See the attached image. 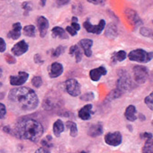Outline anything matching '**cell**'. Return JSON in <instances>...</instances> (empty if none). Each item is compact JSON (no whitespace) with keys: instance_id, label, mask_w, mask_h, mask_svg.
Returning <instances> with one entry per match:
<instances>
[{"instance_id":"cell-1","label":"cell","mask_w":153,"mask_h":153,"mask_svg":"<svg viewBox=\"0 0 153 153\" xmlns=\"http://www.w3.org/2000/svg\"><path fill=\"white\" fill-rule=\"evenodd\" d=\"M9 99L25 111H33L39 105V98L36 93L33 89L25 87L10 90Z\"/></svg>"},{"instance_id":"cell-2","label":"cell","mask_w":153,"mask_h":153,"mask_svg":"<svg viewBox=\"0 0 153 153\" xmlns=\"http://www.w3.org/2000/svg\"><path fill=\"white\" fill-rule=\"evenodd\" d=\"M15 132L20 139L37 141L43 134V127L41 123L34 119L24 118L16 123Z\"/></svg>"},{"instance_id":"cell-3","label":"cell","mask_w":153,"mask_h":153,"mask_svg":"<svg viewBox=\"0 0 153 153\" xmlns=\"http://www.w3.org/2000/svg\"><path fill=\"white\" fill-rule=\"evenodd\" d=\"M134 88L135 85L129 73L125 70H121L119 72V78L117 79V88L123 92L132 90Z\"/></svg>"},{"instance_id":"cell-4","label":"cell","mask_w":153,"mask_h":153,"mask_svg":"<svg viewBox=\"0 0 153 153\" xmlns=\"http://www.w3.org/2000/svg\"><path fill=\"white\" fill-rule=\"evenodd\" d=\"M127 57L131 61L140 62V63H148L153 59V52L152 51H146L142 49H137L131 51Z\"/></svg>"},{"instance_id":"cell-5","label":"cell","mask_w":153,"mask_h":153,"mask_svg":"<svg viewBox=\"0 0 153 153\" xmlns=\"http://www.w3.org/2000/svg\"><path fill=\"white\" fill-rule=\"evenodd\" d=\"M134 80L137 84H143L146 82L149 76V70L146 67L141 65H136L132 68Z\"/></svg>"},{"instance_id":"cell-6","label":"cell","mask_w":153,"mask_h":153,"mask_svg":"<svg viewBox=\"0 0 153 153\" xmlns=\"http://www.w3.org/2000/svg\"><path fill=\"white\" fill-rule=\"evenodd\" d=\"M65 90L71 97H76L81 94V86L75 79H69L65 82Z\"/></svg>"},{"instance_id":"cell-7","label":"cell","mask_w":153,"mask_h":153,"mask_svg":"<svg viewBox=\"0 0 153 153\" xmlns=\"http://www.w3.org/2000/svg\"><path fill=\"white\" fill-rule=\"evenodd\" d=\"M106 24L105 21L104 19H101L98 23V25H94L90 23L89 20H87L83 23V27L85 28V30L89 33H94V34H100L102 33V32L104 31V29L105 28Z\"/></svg>"},{"instance_id":"cell-8","label":"cell","mask_w":153,"mask_h":153,"mask_svg":"<svg viewBox=\"0 0 153 153\" xmlns=\"http://www.w3.org/2000/svg\"><path fill=\"white\" fill-rule=\"evenodd\" d=\"M126 19L128 20V22L132 25L134 27H138V26H141L142 25V20L140 19V17L139 16V15L137 14V12L131 8H126L123 12Z\"/></svg>"},{"instance_id":"cell-9","label":"cell","mask_w":153,"mask_h":153,"mask_svg":"<svg viewBox=\"0 0 153 153\" xmlns=\"http://www.w3.org/2000/svg\"><path fill=\"white\" fill-rule=\"evenodd\" d=\"M123 137L120 131H114V132H108L105 136V141L106 144L110 146H119L122 143Z\"/></svg>"},{"instance_id":"cell-10","label":"cell","mask_w":153,"mask_h":153,"mask_svg":"<svg viewBox=\"0 0 153 153\" xmlns=\"http://www.w3.org/2000/svg\"><path fill=\"white\" fill-rule=\"evenodd\" d=\"M28 78H29V74L27 72L20 71L17 76H10L9 81L12 86L19 87L25 84L28 80Z\"/></svg>"},{"instance_id":"cell-11","label":"cell","mask_w":153,"mask_h":153,"mask_svg":"<svg viewBox=\"0 0 153 153\" xmlns=\"http://www.w3.org/2000/svg\"><path fill=\"white\" fill-rule=\"evenodd\" d=\"M37 26H38V30H39V33H40V36L42 38H44L48 33V29H49V26H50V24H49V21L48 19L45 17V16H39L37 18Z\"/></svg>"},{"instance_id":"cell-12","label":"cell","mask_w":153,"mask_h":153,"mask_svg":"<svg viewBox=\"0 0 153 153\" xmlns=\"http://www.w3.org/2000/svg\"><path fill=\"white\" fill-rule=\"evenodd\" d=\"M107 73V70L105 68V67L104 66H100L97 68H93L89 71V76L92 81H98L103 76L106 75Z\"/></svg>"},{"instance_id":"cell-13","label":"cell","mask_w":153,"mask_h":153,"mask_svg":"<svg viewBox=\"0 0 153 153\" xmlns=\"http://www.w3.org/2000/svg\"><path fill=\"white\" fill-rule=\"evenodd\" d=\"M93 41L91 39H82L79 42V46L80 47V49L83 50L84 54L87 57H91L92 56V46H93Z\"/></svg>"},{"instance_id":"cell-14","label":"cell","mask_w":153,"mask_h":153,"mask_svg":"<svg viewBox=\"0 0 153 153\" xmlns=\"http://www.w3.org/2000/svg\"><path fill=\"white\" fill-rule=\"evenodd\" d=\"M28 49H29V45L26 43V42L20 41L16 44H15L14 47L12 48V53L15 56H21L25 54L28 51Z\"/></svg>"},{"instance_id":"cell-15","label":"cell","mask_w":153,"mask_h":153,"mask_svg":"<svg viewBox=\"0 0 153 153\" xmlns=\"http://www.w3.org/2000/svg\"><path fill=\"white\" fill-rule=\"evenodd\" d=\"M63 70H64V68H63L62 64H60L59 62H53L51 65L50 71H49L50 78H51V79L58 78V76H59L63 73Z\"/></svg>"},{"instance_id":"cell-16","label":"cell","mask_w":153,"mask_h":153,"mask_svg":"<svg viewBox=\"0 0 153 153\" xmlns=\"http://www.w3.org/2000/svg\"><path fill=\"white\" fill-rule=\"evenodd\" d=\"M92 105L88 104L84 105L79 111V117L83 121H88L91 118V115L93 114L92 112Z\"/></svg>"},{"instance_id":"cell-17","label":"cell","mask_w":153,"mask_h":153,"mask_svg":"<svg viewBox=\"0 0 153 153\" xmlns=\"http://www.w3.org/2000/svg\"><path fill=\"white\" fill-rule=\"evenodd\" d=\"M103 124L101 123H97L92 124L88 129V135L91 137H98L103 134Z\"/></svg>"},{"instance_id":"cell-18","label":"cell","mask_w":153,"mask_h":153,"mask_svg":"<svg viewBox=\"0 0 153 153\" xmlns=\"http://www.w3.org/2000/svg\"><path fill=\"white\" fill-rule=\"evenodd\" d=\"M105 35L106 38L110 39V40H114L117 37L118 35V29L117 26L114 24H109L106 28H105Z\"/></svg>"},{"instance_id":"cell-19","label":"cell","mask_w":153,"mask_h":153,"mask_svg":"<svg viewBox=\"0 0 153 153\" xmlns=\"http://www.w3.org/2000/svg\"><path fill=\"white\" fill-rule=\"evenodd\" d=\"M21 31H22V25L20 23H16L13 25V29L8 33L7 37L13 40H17L21 36Z\"/></svg>"},{"instance_id":"cell-20","label":"cell","mask_w":153,"mask_h":153,"mask_svg":"<svg viewBox=\"0 0 153 153\" xmlns=\"http://www.w3.org/2000/svg\"><path fill=\"white\" fill-rule=\"evenodd\" d=\"M69 54L71 56H74L75 57V59H76V62L79 63L82 60V52H81V49L80 47L78 45V44H75V45H72L70 48H69Z\"/></svg>"},{"instance_id":"cell-21","label":"cell","mask_w":153,"mask_h":153,"mask_svg":"<svg viewBox=\"0 0 153 153\" xmlns=\"http://www.w3.org/2000/svg\"><path fill=\"white\" fill-rule=\"evenodd\" d=\"M51 35L53 38H59V39H62V40H67L68 39V33L67 32L59 27V26H55L52 28L51 30Z\"/></svg>"},{"instance_id":"cell-22","label":"cell","mask_w":153,"mask_h":153,"mask_svg":"<svg viewBox=\"0 0 153 153\" xmlns=\"http://www.w3.org/2000/svg\"><path fill=\"white\" fill-rule=\"evenodd\" d=\"M137 111H136V107L132 105H130L126 109H125V118L130 121V122H134L135 120H137V114H136Z\"/></svg>"},{"instance_id":"cell-23","label":"cell","mask_w":153,"mask_h":153,"mask_svg":"<svg viewBox=\"0 0 153 153\" xmlns=\"http://www.w3.org/2000/svg\"><path fill=\"white\" fill-rule=\"evenodd\" d=\"M64 129H65V125L61 120H57L53 123L52 130H53V133L55 134L56 137H59V135L64 131Z\"/></svg>"},{"instance_id":"cell-24","label":"cell","mask_w":153,"mask_h":153,"mask_svg":"<svg viewBox=\"0 0 153 153\" xmlns=\"http://www.w3.org/2000/svg\"><path fill=\"white\" fill-rule=\"evenodd\" d=\"M126 58H127V53L124 51H119L117 52H114L112 55V61L121 62V61H123Z\"/></svg>"},{"instance_id":"cell-25","label":"cell","mask_w":153,"mask_h":153,"mask_svg":"<svg viewBox=\"0 0 153 153\" xmlns=\"http://www.w3.org/2000/svg\"><path fill=\"white\" fill-rule=\"evenodd\" d=\"M66 126H67V128L69 129L70 136L76 137V135H78V126H76V123H74L72 121H67Z\"/></svg>"},{"instance_id":"cell-26","label":"cell","mask_w":153,"mask_h":153,"mask_svg":"<svg viewBox=\"0 0 153 153\" xmlns=\"http://www.w3.org/2000/svg\"><path fill=\"white\" fill-rule=\"evenodd\" d=\"M23 31H24L25 35H26L28 37H35V35H36V28L33 25H29L25 26Z\"/></svg>"},{"instance_id":"cell-27","label":"cell","mask_w":153,"mask_h":153,"mask_svg":"<svg viewBox=\"0 0 153 153\" xmlns=\"http://www.w3.org/2000/svg\"><path fill=\"white\" fill-rule=\"evenodd\" d=\"M142 153H153V138L145 140L142 147Z\"/></svg>"},{"instance_id":"cell-28","label":"cell","mask_w":153,"mask_h":153,"mask_svg":"<svg viewBox=\"0 0 153 153\" xmlns=\"http://www.w3.org/2000/svg\"><path fill=\"white\" fill-rule=\"evenodd\" d=\"M122 94H123V92H122L120 89H118V88H116L115 89L112 90V91L109 93V95H108V97H107V100L110 101V100H114V99L119 98V97L122 96Z\"/></svg>"},{"instance_id":"cell-29","label":"cell","mask_w":153,"mask_h":153,"mask_svg":"<svg viewBox=\"0 0 153 153\" xmlns=\"http://www.w3.org/2000/svg\"><path fill=\"white\" fill-rule=\"evenodd\" d=\"M65 52V46L59 45L57 48H55L52 51H51V57L53 58H58L60 55H62Z\"/></svg>"},{"instance_id":"cell-30","label":"cell","mask_w":153,"mask_h":153,"mask_svg":"<svg viewBox=\"0 0 153 153\" xmlns=\"http://www.w3.org/2000/svg\"><path fill=\"white\" fill-rule=\"evenodd\" d=\"M140 33L142 36L149 37V38H152V35H153V31L151 29L144 27V26L140 29Z\"/></svg>"},{"instance_id":"cell-31","label":"cell","mask_w":153,"mask_h":153,"mask_svg":"<svg viewBox=\"0 0 153 153\" xmlns=\"http://www.w3.org/2000/svg\"><path fill=\"white\" fill-rule=\"evenodd\" d=\"M32 84L34 88H41V86L42 85V79L40 76H34L33 79H32Z\"/></svg>"},{"instance_id":"cell-32","label":"cell","mask_w":153,"mask_h":153,"mask_svg":"<svg viewBox=\"0 0 153 153\" xmlns=\"http://www.w3.org/2000/svg\"><path fill=\"white\" fill-rule=\"evenodd\" d=\"M144 102L146 104V105L153 111V92L150 93L149 96H147L144 99Z\"/></svg>"},{"instance_id":"cell-33","label":"cell","mask_w":153,"mask_h":153,"mask_svg":"<svg viewBox=\"0 0 153 153\" xmlns=\"http://www.w3.org/2000/svg\"><path fill=\"white\" fill-rule=\"evenodd\" d=\"M94 98H95V95L93 92H88V93H86V94L80 96V99L83 101H92Z\"/></svg>"},{"instance_id":"cell-34","label":"cell","mask_w":153,"mask_h":153,"mask_svg":"<svg viewBox=\"0 0 153 153\" xmlns=\"http://www.w3.org/2000/svg\"><path fill=\"white\" fill-rule=\"evenodd\" d=\"M22 7L25 12H30L33 9V6L31 2H25L22 4Z\"/></svg>"},{"instance_id":"cell-35","label":"cell","mask_w":153,"mask_h":153,"mask_svg":"<svg viewBox=\"0 0 153 153\" xmlns=\"http://www.w3.org/2000/svg\"><path fill=\"white\" fill-rule=\"evenodd\" d=\"M6 114H7V109H6L5 105L0 103V120L5 117Z\"/></svg>"},{"instance_id":"cell-36","label":"cell","mask_w":153,"mask_h":153,"mask_svg":"<svg viewBox=\"0 0 153 153\" xmlns=\"http://www.w3.org/2000/svg\"><path fill=\"white\" fill-rule=\"evenodd\" d=\"M66 32H67V33H69V35H71V36H76V34H78V32H76V30H74L71 26H67Z\"/></svg>"},{"instance_id":"cell-37","label":"cell","mask_w":153,"mask_h":153,"mask_svg":"<svg viewBox=\"0 0 153 153\" xmlns=\"http://www.w3.org/2000/svg\"><path fill=\"white\" fill-rule=\"evenodd\" d=\"M6 60L8 64H15L16 62L15 57H13L12 55H9V54L6 55Z\"/></svg>"},{"instance_id":"cell-38","label":"cell","mask_w":153,"mask_h":153,"mask_svg":"<svg viewBox=\"0 0 153 153\" xmlns=\"http://www.w3.org/2000/svg\"><path fill=\"white\" fill-rule=\"evenodd\" d=\"M70 0H55V3L59 6V7H63L66 6L69 3Z\"/></svg>"},{"instance_id":"cell-39","label":"cell","mask_w":153,"mask_h":153,"mask_svg":"<svg viewBox=\"0 0 153 153\" xmlns=\"http://www.w3.org/2000/svg\"><path fill=\"white\" fill-rule=\"evenodd\" d=\"M7 49V44L4 39L0 38V52H4Z\"/></svg>"},{"instance_id":"cell-40","label":"cell","mask_w":153,"mask_h":153,"mask_svg":"<svg viewBox=\"0 0 153 153\" xmlns=\"http://www.w3.org/2000/svg\"><path fill=\"white\" fill-rule=\"evenodd\" d=\"M140 138L144 139L146 140L149 139H152L153 136H152V133H150V132H142V133H140Z\"/></svg>"},{"instance_id":"cell-41","label":"cell","mask_w":153,"mask_h":153,"mask_svg":"<svg viewBox=\"0 0 153 153\" xmlns=\"http://www.w3.org/2000/svg\"><path fill=\"white\" fill-rule=\"evenodd\" d=\"M71 27H72L74 30H76V32L79 31V30H80V28H81L80 25H79L78 22H72V23H71Z\"/></svg>"},{"instance_id":"cell-42","label":"cell","mask_w":153,"mask_h":153,"mask_svg":"<svg viewBox=\"0 0 153 153\" xmlns=\"http://www.w3.org/2000/svg\"><path fill=\"white\" fill-rule=\"evenodd\" d=\"M34 62L37 63V64H42L43 63V60L42 59L40 54H35L34 55Z\"/></svg>"},{"instance_id":"cell-43","label":"cell","mask_w":153,"mask_h":153,"mask_svg":"<svg viewBox=\"0 0 153 153\" xmlns=\"http://www.w3.org/2000/svg\"><path fill=\"white\" fill-rule=\"evenodd\" d=\"M35 153H51V152L49 151V149H48L47 148L42 147V148L38 149L35 151Z\"/></svg>"},{"instance_id":"cell-44","label":"cell","mask_w":153,"mask_h":153,"mask_svg":"<svg viewBox=\"0 0 153 153\" xmlns=\"http://www.w3.org/2000/svg\"><path fill=\"white\" fill-rule=\"evenodd\" d=\"M87 1L93 5H101L104 3V0H87Z\"/></svg>"},{"instance_id":"cell-45","label":"cell","mask_w":153,"mask_h":153,"mask_svg":"<svg viewBox=\"0 0 153 153\" xmlns=\"http://www.w3.org/2000/svg\"><path fill=\"white\" fill-rule=\"evenodd\" d=\"M46 2H47V0H40V3H41V6L42 7H45Z\"/></svg>"},{"instance_id":"cell-46","label":"cell","mask_w":153,"mask_h":153,"mask_svg":"<svg viewBox=\"0 0 153 153\" xmlns=\"http://www.w3.org/2000/svg\"><path fill=\"white\" fill-rule=\"evenodd\" d=\"M72 22H79V19L76 16H73L72 17Z\"/></svg>"},{"instance_id":"cell-47","label":"cell","mask_w":153,"mask_h":153,"mask_svg":"<svg viewBox=\"0 0 153 153\" xmlns=\"http://www.w3.org/2000/svg\"><path fill=\"white\" fill-rule=\"evenodd\" d=\"M139 117L141 119V121H144V120H145V116H144L143 114H139Z\"/></svg>"},{"instance_id":"cell-48","label":"cell","mask_w":153,"mask_h":153,"mask_svg":"<svg viewBox=\"0 0 153 153\" xmlns=\"http://www.w3.org/2000/svg\"><path fill=\"white\" fill-rule=\"evenodd\" d=\"M2 73V69H1V68H0V74Z\"/></svg>"},{"instance_id":"cell-49","label":"cell","mask_w":153,"mask_h":153,"mask_svg":"<svg viewBox=\"0 0 153 153\" xmlns=\"http://www.w3.org/2000/svg\"><path fill=\"white\" fill-rule=\"evenodd\" d=\"M1 86H2V84H1V83H0V87H1Z\"/></svg>"},{"instance_id":"cell-50","label":"cell","mask_w":153,"mask_h":153,"mask_svg":"<svg viewBox=\"0 0 153 153\" xmlns=\"http://www.w3.org/2000/svg\"><path fill=\"white\" fill-rule=\"evenodd\" d=\"M151 39H153V35H152V38H151Z\"/></svg>"},{"instance_id":"cell-51","label":"cell","mask_w":153,"mask_h":153,"mask_svg":"<svg viewBox=\"0 0 153 153\" xmlns=\"http://www.w3.org/2000/svg\"><path fill=\"white\" fill-rule=\"evenodd\" d=\"M152 24H153V21H152Z\"/></svg>"},{"instance_id":"cell-52","label":"cell","mask_w":153,"mask_h":153,"mask_svg":"<svg viewBox=\"0 0 153 153\" xmlns=\"http://www.w3.org/2000/svg\"><path fill=\"white\" fill-rule=\"evenodd\" d=\"M152 124H153V122H152Z\"/></svg>"}]
</instances>
